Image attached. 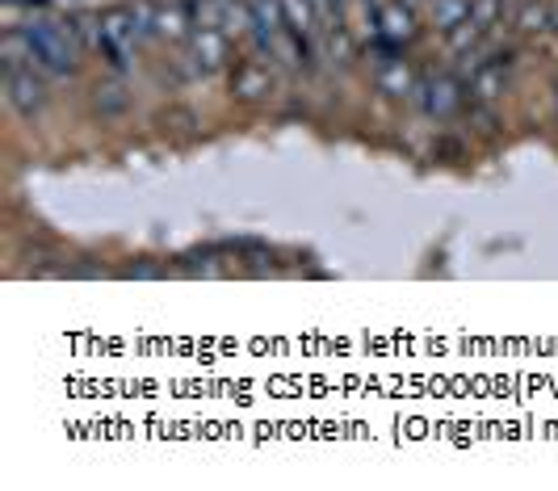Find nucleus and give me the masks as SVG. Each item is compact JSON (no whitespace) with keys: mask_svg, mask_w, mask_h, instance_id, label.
I'll use <instances>...</instances> for the list:
<instances>
[{"mask_svg":"<svg viewBox=\"0 0 558 491\" xmlns=\"http://www.w3.org/2000/svg\"><path fill=\"white\" fill-rule=\"evenodd\" d=\"M29 68H38L47 81H68L81 72L84 43L76 38L72 22H51V17H29Z\"/></svg>","mask_w":558,"mask_h":491,"instance_id":"f257e3e1","label":"nucleus"},{"mask_svg":"<svg viewBox=\"0 0 558 491\" xmlns=\"http://www.w3.org/2000/svg\"><path fill=\"white\" fill-rule=\"evenodd\" d=\"M0 93H4V106L13 109L17 118H38L51 101L47 76L38 68H4L0 72Z\"/></svg>","mask_w":558,"mask_h":491,"instance_id":"f03ea898","label":"nucleus"},{"mask_svg":"<svg viewBox=\"0 0 558 491\" xmlns=\"http://www.w3.org/2000/svg\"><path fill=\"white\" fill-rule=\"evenodd\" d=\"M227 55H231V38H227L223 29L197 26L194 34H190V43H185L181 63H185V72H190V76L206 81V76H219V72H223Z\"/></svg>","mask_w":558,"mask_h":491,"instance_id":"7ed1b4c3","label":"nucleus"},{"mask_svg":"<svg viewBox=\"0 0 558 491\" xmlns=\"http://www.w3.org/2000/svg\"><path fill=\"white\" fill-rule=\"evenodd\" d=\"M408 101L416 109H424L428 118H449L453 109L462 106V81L458 76H424V81L412 84V93H408Z\"/></svg>","mask_w":558,"mask_h":491,"instance_id":"20e7f679","label":"nucleus"},{"mask_svg":"<svg viewBox=\"0 0 558 491\" xmlns=\"http://www.w3.org/2000/svg\"><path fill=\"white\" fill-rule=\"evenodd\" d=\"M274 72H278V68H274V63H265V59H256V55L240 59V63L231 68V76H227V84H231V97H235V101H244V106L265 101V97L274 93V84H278V76H274Z\"/></svg>","mask_w":558,"mask_h":491,"instance_id":"39448f33","label":"nucleus"},{"mask_svg":"<svg viewBox=\"0 0 558 491\" xmlns=\"http://www.w3.org/2000/svg\"><path fill=\"white\" fill-rule=\"evenodd\" d=\"M194 9H190V0H168L156 9V38H165L172 47H185L190 43V34H194Z\"/></svg>","mask_w":558,"mask_h":491,"instance_id":"423d86ee","label":"nucleus"},{"mask_svg":"<svg viewBox=\"0 0 558 491\" xmlns=\"http://www.w3.org/2000/svg\"><path fill=\"white\" fill-rule=\"evenodd\" d=\"M378 26H383V38H387L391 47H403V43H412V38L420 34L416 9H412L408 0H391V4H383V9H378Z\"/></svg>","mask_w":558,"mask_h":491,"instance_id":"0eeeda50","label":"nucleus"},{"mask_svg":"<svg viewBox=\"0 0 558 491\" xmlns=\"http://www.w3.org/2000/svg\"><path fill=\"white\" fill-rule=\"evenodd\" d=\"M508 72L512 68H504L500 59L492 55V59H483L475 68V76H471V93H475V101H487V106H496L504 93V84H508Z\"/></svg>","mask_w":558,"mask_h":491,"instance_id":"6e6552de","label":"nucleus"},{"mask_svg":"<svg viewBox=\"0 0 558 491\" xmlns=\"http://www.w3.org/2000/svg\"><path fill=\"white\" fill-rule=\"evenodd\" d=\"M412 68H408V59H383V68H378V93H387L395 101H408V93H412Z\"/></svg>","mask_w":558,"mask_h":491,"instance_id":"1a4fd4ad","label":"nucleus"},{"mask_svg":"<svg viewBox=\"0 0 558 491\" xmlns=\"http://www.w3.org/2000/svg\"><path fill=\"white\" fill-rule=\"evenodd\" d=\"M93 109L101 113V118H122L126 109H131V93H126V84L118 81H97L93 84Z\"/></svg>","mask_w":558,"mask_h":491,"instance_id":"9d476101","label":"nucleus"},{"mask_svg":"<svg viewBox=\"0 0 558 491\" xmlns=\"http://www.w3.org/2000/svg\"><path fill=\"white\" fill-rule=\"evenodd\" d=\"M252 9V34L248 38H274L286 29V9L281 0H248Z\"/></svg>","mask_w":558,"mask_h":491,"instance_id":"9b49d317","label":"nucleus"},{"mask_svg":"<svg viewBox=\"0 0 558 491\" xmlns=\"http://www.w3.org/2000/svg\"><path fill=\"white\" fill-rule=\"evenodd\" d=\"M471 4L475 0H428V22L437 29H446V34H453L458 26L471 22Z\"/></svg>","mask_w":558,"mask_h":491,"instance_id":"f8f14e48","label":"nucleus"},{"mask_svg":"<svg viewBox=\"0 0 558 491\" xmlns=\"http://www.w3.org/2000/svg\"><path fill=\"white\" fill-rule=\"evenodd\" d=\"M550 17H555V4H546V0H521V9L512 13V26L521 29V34H546Z\"/></svg>","mask_w":558,"mask_h":491,"instance_id":"ddd939ff","label":"nucleus"},{"mask_svg":"<svg viewBox=\"0 0 558 491\" xmlns=\"http://www.w3.org/2000/svg\"><path fill=\"white\" fill-rule=\"evenodd\" d=\"M281 9H286V26L294 29V34L315 38V29H319V9H315V0H281Z\"/></svg>","mask_w":558,"mask_h":491,"instance_id":"4468645a","label":"nucleus"},{"mask_svg":"<svg viewBox=\"0 0 558 491\" xmlns=\"http://www.w3.org/2000/svg\"><path fill=\"white\" fill-rule=\"evenodd\" d=\"M190 9H194V26H202V29H223V34H227L231 0H190Z\"/></svg>","mask_w":558,"mask_h":491,"instance_id":"2eb2a0df","label":"nucleus"},{"mask_svg":"<svg viewBox=\"0 0 558 491\" xmlns=\"http://www.w3.org/2000/svg\"><path fill=\"white\" fill-rule=\"evenodd\" d=\"M496 22H500V0H475V4H471V26H478L483 34H492Z\"/></svg>","mask_w":558,"mask_h":491,"instance_id":"dca6fc26","label":"nucleus"},{"mask_svg":"<svg viewBox=\"0 0 558 491\" xmlns=\"http://www.w3.org/2000/svg\"><path fill=\"white\" fill-rule=\"evenodd\" d=\"M328 55H332V63H349L353 59V43H349V29L340 26H328Z\"/></svg>","mask_w":558,"mask_h":491,"instance_id":"f3484780","label":"nucleus"},{"mask_svg":"<svg viewBox=\"0 0 558 491\" xmlns=\"http://www.w3.org/2000/svg\"><path fill=\"white\" fill-rule=\"evenodd\" d=\"M550 29H555V34H558V9H555V17H550Z\"/></svg>","mask_w":558,"mask_h":491,"instance_id":"a211bd4d","label":"nucleus"},{"mask_svg":"<svg viewBox=\"0 0 558 491\" xmlns=\"http://www.w3.org/2000/svg\"><path fill=\"white\" fill-rule=\"evenodd\" d=\"M408 4H412V9H416V4H428V0H408Z\"/></svg>","mask_w":558,"mask_h":491,"instance_id":"6ab92c4d","label":"nucleus"}]
</instances>
